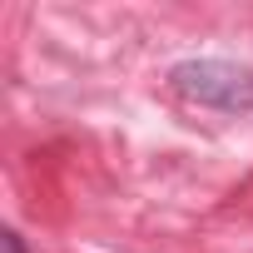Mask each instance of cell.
<instances>
[{"label": "cell", "mask_w": 253, "mask_h": 253, "mask_svg": "<svg viewBox=\"0 0 253 253\" xmlns=\"http://www.w3.org/2000/svg\"><path fill=\"white\" fill-rule=\"evenodd\" d=\"M169 84L179 99L199 104V109H218V114H248L253 109V70L233 65V60H179L169 70Z\"/></svg>", "instance_id": "6da1fadb"}, {"label": "cell", "mask_w": 253, "mask_h": 253, "mask_svg": "<svg viewBox=\"0 0 253 253\" xmlns=\"http://www.w3.org/2000/svg\"><path fill=\"white\" fill-rule=\"evenodd\" d=\"M0 253H25V238L15 228H5V233H0Z\"/></svg>", "instance_id": "7a4b0ae2"}]
</instances>
